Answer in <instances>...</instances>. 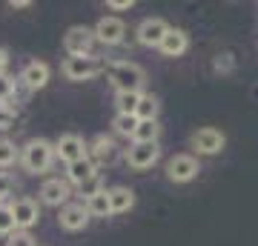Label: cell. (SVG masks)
I'll return each instance as SVG.
<instances>
[{
	"mask_svg": "<svg viewBox=\"0 0 258 246\" xmlns=\"http://www.w3.org/2000/svg\"><path fill=\"white\" fill-rule=\"evenodd\" d=\"M15 186H18V183H15V178H12V175H3V172H0V203H3V201L12 195V192H15Z\"/></svg>",
	"mask_w": 258,
	"mask_h": 246,
	"instance_id": "f546056e",
	"label": "cell"
},
{
	"mask_svg": "<svg viewBox=\"0 0 258 246\" xmlns=\"http://www.w3.org/2000/svg\"><path fill=\"white\" fill-rule=\"evenodd\" d=\"M224 143H227V137H224L221 129H215V126H204L198 132H192V149L198 155H207V157L221 155Z\"/></svg>",
	"mask_w": 258,
	"mask_h": 246,
	"instance_id": "52a82bcc",
	"label": "cell"
},
{
	"mask_svg": "<svg viewBox=\"0 0 258 246\" xmlns=\"http://www.w3.org/2000/svg\"><path fill=\"white\" fill-rule=\"evenodd\" d=\"M20 163L32 175H43L55 163V143H49L43 137H32L23 149H20Z\"/></svg>",
	"mask_w": 258,
	"mask_h": 246,
	"instance_id": "7a4b0ae2",
	"label": "cell"
},
{
	"mask_svg": "<svg viewBox=\"0 0 258 246\" xmlns=\"http://www.w3.org/2000/svg\"><path fill=\"white\" fill-rule=\"evenodd\" d=\"M18 232L15 226V215H12V206H0V237H9Z\"/></svg>",
	"mask_w": 258,
	"mask_h": 246,
	"instance_id": "484cf974",
	"label": "cell"
},
{
	"mask_svg": "<svg viewBox=\"0 0 258 246\" xmlns=\"http://www.w3.org/2000/svg\"><path fill=\"white\" fill-rule=\"evenodd\" d=\"M158 112H161V101H158L155 95H144V92H141L135 118L138 120H158Z\"/></svg>",
	"mask_w": 258,
	"mask_h": 246,
	"instance_id": "ffe728a7",
	"label": "cell"
},
{
	"mask_svg": "<svg viewBox=\"0 0 258 246\" xmlns=\"http://www.w3.org/2000/svg\"><path fill=\"white\" fill-rule=\"evenodd\" d=\"M89 220H92V215L86 209V203H66L63 209H60L57 223L66 232H83V229L89 226Z\"/></svg>",
	"mask_w": 258,
	"mask_h": 246,
	"instance_id": "8fae6325",
	"label": "cell"
},
{
	"mask_svg": "<svg viewBox=\"0 0 258 246\" xmlns=\"http://www.w3.org/2000/svg\"><path fill=\"white\" fill-rule=\"evenodd\" d=\"M109 9H132V0H109Z\"/></svg>",
	"mask_w": 258,
	"mask_h": 246,
	"instance_id": "1f68e13d",
	"label": "cell"
},
{
	"mask_svg": "<svg viewBox=\"0 0 258 246\" xmlns=\"http://www.w3.org/2000/svg\"><path fill=\"white\" fill-rule=\"evenodd\" d=\"M141 101V92H120L115 95V106H118V115H135Z\"/></svg>",
	"mask_w": 258,
	"mask_h": 246,
	"instance_id": "7402d4cb",
	"label": "cell"
},
{
	"mask_svg": "<svg viewBox=\"0 0 258 246\" xmlns=\"http://www.w3.org/2000/svg\"><path fill=\"white\" fill-rule=\"evenodd\" d=\"M49 77H52V69H49V63H43V60H29V63L23 66V72H20V83L32 92L43 89L49 83Z\"/></svg>",
	"mask_w": 258,
	"mask_h": 246,
	"instance_id": "9a60e30c",
	"label": "cell"
},
{
	"mask_svg": "<svg viewBox=\"0 0 258 246\" xmlns=\"http://www.w3.org/2000/svg\"><path fill=\"white\" fill-rule=\"evenodd\" d=\"M6 69H9V52L0 49V74H6Z\"/></svg>",
	"mask_w": 258,
	"mask_h": 246,
	"instance_id": "d6a6232c",
	"label": "cell"
},
{
	"mask_svg": "<svg viewBox=\"0 0 258 246\" xmlns=\"http://www.w3.org/2000/svg\"><path fill=\"white\" fill-rule=\"evenodd\" d=\"M106 195H109L112 215H123V212H129L135 206V192L129 186H112V189H106Z\"/></svg>",
	"mask_w": 258,
	"mask_h": 246,
	"instance_id": "e0dca14e",
	"label": "cell"
},
{
	"mask_svg": "<svg viewBox=\"0 0 258 246\" xmlns=\"http://www.w3.org/2000/svg\"><path fill=\"white\" fill-rule=\"evenodd\" d=\"M212 69L218 74H230L232 69H235V57H232L230 52H221V55L212 57Z\"/></svg>",
	"mask_w": 258,
	"mask_h": 246,
	"instance_id": "4316f807",
	"label": "cell"
},
{
	"mask_svg": "<svg viewBox=\"0 0 258 246\" xmlns=\"http://www.w3.org/2000/svg\"><path fill=\"white\" fill-rule=\"evenodd\" d=\"M92 32H95V40H98V43L118 46V43H123V37H126V23L120 18H101Z\"/></svg>",
	"mask_w": 258,
	"mask_h": 246,
	"instance_id": "9c48e42d",
	"label": "cell"
},
{
	"mask_svg": "<svg viewBox=\"0 0 258 246\" xmlns=\"http://www.w3.org/2000/svg\"><path fill=\"white\" fill-rule=\"evenodd\" d=\"M123 160L129 163V169H138V172L152 169L161 160V146L158 143H132L123 152Z\"/></svg>",
	"mask_w": 258,
	"mask_h": 246,
	"instance_id": "8992f818",
	"label": "cell"
},
{
	"mask_svg": "<svg viewBox=\"0 0 258 246\" xmlns=\"http://www.w3.org/2000/svg\"><path fill=\"white\" fill-rule=\"evenodd\" d=\"M118 157H120V149L109 135H98L92 143H89V160H92L95 166H112Z\"/></svg>",
	"mask_w": 258,
	"mask_h": 246,
	"instance_id": "30bf717a",
	"label": "cell"
},
{
	"mask_svg": "<svg viewBox=\"0 0 258 246\" xmlns=\"http://www.w3.org/2000/svg\"><path fill=\"white\" fill-rule=\"evenodd\" d=\"M60 72H63L66 80L72 83H81V80H92V77H98L101 72H106V66H103L101 57H66L63 63H60Z\"/></svg>",
	"mask_w": 258,
	"mask_h": 246,
	"instance_id": "3957f363",
	"label": "cell"
},
{
	"mask_svg": "<svg viewBox=\"0 0 258 246\" xmlns=\"http://www.w3.org/2000/svg\"><path fill=\"white\" fill-rule=\"evenodd\" d=\"M95 172H98V166H95L89 157H83V160H75V163L66 166V181L75 183V186H81V183L89 181Z\"/></svg>",
	"mask_w": 258,
	"mask_h": 246,
	"instance_id": "ac0fdd59",
	"label": "cell"
},
{
	"mask_svg": "<svg viewBox=\"0 0 258 246\" xmlns=\"http://www.w3.org/2000/svg\"><path fill=\"white\" fill-rule=\"evenodd\" d=\"M20 160V149L12 140H6V137H0V169H9V166H15Z\"/></svg>",
	"mask_w": 258,
	"mask_h": 246,
	"instance_id": "cb8c5ba5",
	"label": "cell"
},
{
	"mask_svg": "<svg viewBox=\"0 0 258 246\" xmlns=\"http://www.w3.org/2000/svg\"><path fill=\"white\" fill-rule=\"evenodd\" d=\"M106 186H103V178H101V172H95L89 181H83L81 186H78V195H83V203L89 201V198H95L98 192H103Z\"/></svg>",
	"mask_w": 258,
	"mask_h": 246,
	"instance_id": "d4e9b609",
	"label": "cell"
},
{
	"mask_svg": "<svg viewBox=\"0 0 258 246\" xmlns=\"http://www.w3.org/2000/svg\"><path fill=\"white\" fill-rule=\"evenodd\" d=\"M112 129H115V135H120V137H132L135 129H138V118H135V115H115Z\"/></svg>",
	"mask_w": 258,
	"mask_h": 246,
	"instance_id": "603a6c76",
	"label": "cell"
},
{
	"mask_svg": "<svg viewBox=\"0 0 258 246\" xmlns=\"http://www.w3.org/2000/svg\"><path fill=\"white\" fill-rule=\"evenodd\" d=\"M95 32L89 26H69L63 35V49L69 57H89L95 49Z\"/></svg>",
	"mask_w": 258,
	"mask_h": 246,
	"instance_id": "277c9868",
	"label": "cell"
},
{
	"mask_svg": "<svg viewBox=\"0 0 258 246\" xmlns=\"http://www.w3.org/2000/svg\"><path fill=\"white\" fill-rule=\"evenodd\" d=\"M15 118H18V112L12 103H0V132H6V129L15 126Z\"/></svg>",
	"mask_w": 258,
	"mask_h": 246,
	"instance_id": "83f0119b",
	"label": "cell"
},
{
	"mask_svg": "<svg viewBox=\"0 0 258 246\" xmlns=\"http://www.w3.org/2000/svg\"><path fill=\"white\" fill-rule=\"evenodd\" d=\"M106 80L115 89V95H120V92H141L147 77H144V69L132 60H112L106 66Z\"/></svg>",
	"mask_w": 258,
	"mask_h": 246,
	"instance_id": "6da1fadb",
	"label": "cell"
},
{
	"mask_svg": "<svg viewBox=\"0 0 258 246\" xmlns=\"http://www.w3.org/2000/svg\"><path fill=\"white\" fill-rule=\"evenodd\" d=\"M166 32H169L166 20H161V18H147V20H141V26L135 29V37H138L141 46H147V49H158Z\"/></svg>",
	"mask_w": 258,
	"mask_h": 246,
	"instance_id": "7c38bea8",
	"label": "cell"
},
{
	"mask_svg": "<svg viewBox=\"0 0 258 246\" xmlns=\"http://www.w3.org/2000/svg\"><path fill=\"white\" fill-rule=\"evenodd\" d=\"M15 98V80L9 74H0V103H9Z\"/></svg>",
	"mask_w": 258,
	"mask_h": 246,
	"instance_id": "f1b7e54d",
	"label": "cell"
},
{
	"mask_svg": "<svg viewBox=\"0 0 258 246\" xmlns=\"http://www.w3.org/2000/svg\"><path fill=\"white\" fill-rule=\"evenodd\" d=\"M0 206H3V203H0Z\"/></svg>",
	"mask_w": 258,
	"mask_h": 246,
	"instance_id": "e575fe53",
	"label": "cell"
},
{
	"mask_svg": "<svg viewBox=\"0 0 258 246\" xmlns=\"http://www.w3.org/2000/svg\"><path fill=\"white\" fill-rule=\"evenodd\" d=\"M9 6H12V9H29V6H32V0H9Z\"/></svg>",
	"mask_w": 258,
	"mask_h": 246,
	"instance_id": "836d02e7",
	"label": "cell"
},
{
	"mask_svg": "<svg viewBox=\"0 0 258 246\" xmlns=\"http://www.w3.org/2000/svg\"><path fill=\"white\" fill-rule=\"evenodd\" d=\"M161 55H166V57H181L189 49V35H186L184 29H172L169 26V32L164 35V40H161Z\"/></svg>",
	"mask_w": 258,
	"mask_h": 246,
	"instance_id": "2e32d148",
	"label": "cell"
},
{
	"mask_svg": "<svg viewBox=\"0 0 258 246\" xmlns=\"http://www.w3.org/2000/svg\"><path fill=\"white\" fill-rule=\"evenodd\" d=\"M6 246H37V243H35V237L29 235V232H15V235H9Z\"/></svg>",
	"mask_w": 258,
	"mask_h": 246,
	"instance_id": "4dcf8cb0",
	"label": "cell"
},
{
	"mask_svg": "<svg viewBox=\"0 0 258 246\" xmlns=\"http://www.w3.org/2000/svg\"><path fill=\"white\" fill-rule=\"evenodd\" d=\"M55 157H60L66 166L75 163V160H83V157H89V143H86L81 135H75V132H66V135L57 137V143H55Z\"/></svg>",
	"mask_w": 258,
	"mask_h": 246,
	"instance_id": "5b68a950",
	"label": "cell"
},
{
	"mask_svg": "<svg viewBox=\"0 0 258 246\" xmlns=\"http://www.w3.org/2000/svg\"><path fill=\"white\" fill-rule=\"evenodd\" d=\"M198 172H201V166L192 155H175L166 163V178L172 183H189L198 178Z\"/></svg>",
	"mask_w": 258,
	"mask_h": 246,
	"instance_id": "ba28073f",
	"label": "cell"
},
{
	"mask_svg": "<svg viewBox=\"0 0 258 246\" xmlns=\"http://www.w3.org/2000/svg\"><path fill=\"white\" fill-rule=\"evenodd\" d=\"M12 215H15L18 232H29V229L40 220V206H37V201H32V198H18V201L12 203Z\"/></svg>",
	"mask_w": 258,
	"mask_h": 246,
	"instance_id": "4fadbf2b",
	"label": "cell"
},
{
	"mask_svg": "<svg viewBox=\"0 0 258 246\" xmlns=\"http://www.w3.org/2000/svg\"><path fill=\"white\" fill-rule=\"evenodd\" d=\"M158 135H161L158 120H138V129L132 135V143H158Z\"/></svg>",
	"mask_w": 258,
	"mask_h": 246,
	"instance_id": "d6986e66",
	"label": "cell"
},
{
	"mask_svg": "<svg viewBox=\"0 0 258 246\" xmlns=\"http://www.w3.org/2000/svg\"><path fill=\"white\" fill-rule=\"evenodd\" d=\"M86 209H89V215H92V218H112L109 195H106V189L98 192L95 198H89V201H86Z\"/></svg>",
	"mask_w": 258,
	"mask_h": 246,
	"instance_id": "44dd1931",
	"label": "cell"
},
{
	"mask_svg": "<svg viewBox=\"0 0 258 246\" xmlns=\"http://www.w3.org/2000/svg\"><path fill=\"white\" fill-rule=\"evenodd\" d=\"M69 195H72L69 181H60V178H49L40 186V203L43 206H60L63 209L66 203H69Z\"/></svg>",
	"mask_w": 258,
	"mask_h": 246,
	"instance_id": "5bb4252c",
	"label": "cell"
}]
</instances>
